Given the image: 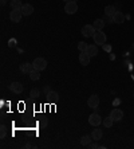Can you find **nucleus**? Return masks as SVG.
<instances>
[{"instance_id":"nucleus-1","label":"nucleus","mask_w":134,"mask_h":149,"mask_svg":"<svg viewBox=\"0 0 134 149\" xmlns=\"http://www.w3.org/2000/svg\"><path fill=\"white\" fill-rule=\"evenodd\" d=\"M93 39H94V43H95L97 46H103L107 40V36L105 35V32H102V30H99V31L94 32Z\"/></svg>"},{"instance_id":"nucleus-2","label":"nucleus","mask_w":134,"mask_h":149,"mask_svg":"<svg viewBox=\"0 0 134 149\" xmlns=\"http://www.w3.org/2000/svg\"><path fill=\"white\" fill-rule=\"evenodd\" d=\"M32 65H34V69L35 70L42 71V70H44L46 67H47V61H46L44 58H36L34 62H32Z\"/></svg>"},{"instance_id":"nucleus-3","label":"nucleus","mask_w":134,"mask_h":149,"mask_svg":"<svg viewBox=\"0 0 134 149\" xmlns=\"http://www.w3.org/2000/svg\"><path fill=\"white\" fill-rule=\"evenodd\" d=\"M22 16H23V12H22L20 8H16V10H12L10 12V19L15 23H19L22 20Z\"/></svg>"},{"instance_id":"nucleus-4","label":"nucleus","mask_w":134,"mask_h":149,"mask_svg":"<svg viewBox=\"0 0 134 149\" xmlns=\"http://www.w3.org/2000/svg\"><path fill=\"white\" fill-rule=\"evenodd\" d=\"M65 11H66V14L74 15L76 11H78V4H76V1H69V3H66Z\"/></svg>"},{"instance_id":"nucleus-5","label":"nucleus","mask_w":134,"mask_h":149,"mask_svg":"<svg viewBox=\"0 0 134 149\" xmlns=\"http://www.w3.org/2000/svg\"><path fill=\"white\" fill-rule=\"evenodd\" d=\"M97 30L94 28L93 24H86L82 27V35L85 36V38H90V36H93L94 32H95Z\"/></svg>"},{"instance_id":"nucleus-6","label":"nucleus","mask_w":134,"mask_h":149,"mask_svg":"<svg viewBox=\"0 0 134 149\" xmlns=\"http://www.w3.org/2000/svg\"><path fill=\"white\" fill-rule=\"evenodd\" d=\"M102 117H101L98 113H93V114L89 117V124L93 125V126H99L101 124H102Z\"/></svg>"},{"instance_id":"nucleus-7","label":"nucleus","mask_w":134,"mask_h":149,"mask_svg":"<svg viewBox=\"0 0 134 149\" xmlns=\"http://www.w3.org/2000/svg\"><path fill=\"white\" fill-rule=\"evenodd\" d=\"M87 105H89V108H98V105H99V97L97 95V94H93L91 97L87 100Z\"/></svg>"},{"instance_id":"nucleus-8","label":"nucleus","mask_w":134,"mask_h":149,"mask_svg":"<svg viewBox=\"0 0 134 149\" xmlns=\"http://www.w3.org/2000/svg\"><path fill=\"white\" fill-rule=\"evenodd\" d=\"M110 117L113 118L114 121H121L124 118V111L121 110V109H113L110 113Z\"/></svg>"},{"instance_id":"nucleus-9","label":"nucleus","mask_w":134,"mask_h":149,"mask_svg":"<svg viewBox=\"0 0 134 149\" xmlns=\"http://www.w3.org/2000/svg\"><path fill=\"white\" fill-rule=\"evenodd\" d=\"M10 90L15 94H20L23 91V85L20 82H12L10 85Z\"/></svg>"},{"instance_id":"nucleus-10","label":"nucleus","mask_w":134,"mask_h":149,"mask_svg":"<svg viewBox=\"0 0 134 149\" xmlns=\"http://www.w3.org/2000/svg\"><path fill=\"white\" fill-rule=\"evenodd\" d=\"M90 58H91V56H90L86 51H82L81 54H79V62L82 63L83 66H87V65H89V63H90Z\"/></svg>"},{"instance_id":"nucleus-11","label":"nucleus","mask_w":134,"mask_h":149,"mask_svg":"<svg viewBox=\"0 0 134 149\" xmlns=\"http://www.w3.org/2000/svg\"><path fill=\"white\" fill-rule=\"evenodd\" d=\"M34 70V65L32 63H28V62H24L20 65V71L24 74H30Z\"/></svg>"},{"instance_id":"nucleus-12","label":"nucleus","mask_w":134,"mask_h":149,"mask_svg":"<svg viewBox=\"0 0 134 149\" xmlns=\"http://www.w3.org/2000/svg\"><path fill=\"white\" fill-rule=\"evenodd\" d=\"M20 10H22L24 16H30V15L34 12V7H32L31 4H23V7H22Z\"/></svg>"},{"instance_id":"nucleus-13","label":"nucleus","mask_w":134,"mask_h":149,"mask_svg":"<svg viewBox=\"0 0 134 149\" xmlns=\"http://www.w3.org/2000/svg\"><path fill=\"white\" fill-rule=\"evenodd\" d=\"M113 19H114V22H115V23H118V24H122V23L125 22V15L122 14L121 11H117V12L114 14Z\"/></svg>"},{"instance_id":"nucleus-14","label":"nucleus","mask_w":134,"mask_h":149,"mask_svg":"<svg viewBox=\"0 0 134 149\" xmlns=\"http://www.w3.org/2000/svg\"><path fill=\"white\" fill-rule=\"evenodd\" d=\"M86 52L89 54L90 56H95L97 54H98V46H97V45H89V46H87Z\"/></svg>"},{"instance_id":"nucleus-15","label":"nucleus","mask_w":134,"mask_h":149,"mask_svg":"<svg viewBox=\"0 0 134 149\" xmlns=\"http://www.w3.org/2000/svg\"><path fill=\"white\" fill-rule=\"evenodd\" d=\"M102 136H103L102 129H94L93 133H91V137H93L94 141H98V140H101V139H102Z\"/></svg>"},{"instance_id":"nucleus-16","label":"nucleus","mask_w":134,"mask_h":149,"mask_svg":"<svg viewBox=\"0 0 134 149\" xmlns=\"http://www.w3.org/2000/svg\"><path fill=\"white\" fill-rule=\"evenodd\" d=\"M105 24H106V23H105V20H103V19H97V20H94V28H95L97 31H99V30H102L103 27H105Z\"/></svg>"},{"instance_id":"nucleus-17","label":"nucleus","mask_w":134,"mask_h":149,"mask_svg":"<svg viewBox=\"0 0 134 149\" xmlns=\"http://www.w3.org/2000/svg\"><path fill=\"white\" fill-rule=\"evenodd\" d=\"M117 12V10H115V7L114 6H107V7H105V15L106 16H114V14Z\"/></svg>"},{"instance_id":"nucleus-18","label":"nucleus","mask_w":134,"mask_h":149,"mask_svg":"<svg viewBox=\"0 0 134 149\" xmlns=\"http://www.w3.org/2000/svg\"><path fill=\"white\" fill-rule=\"evenodd\" d=\"M30 79H32V81H39L40 79V71L39 70H32L31 73H30Z\"/></svg>"},{"instance_id":"nucleus-19","label":"nucleus","mask_w":134,"mask_h":149,"mask_svg":"<svg viewBox=\"0 0 134 149\" xmlns=\"http://www.w3.org/2000/svg\"><path fill=\"white\" fill-rule=\"evenodd\" d=\"M10 6H11V8H12V10H16V8H22V7H23V3H22V0H11Z\"/></svg>"},{"instance_id":"nucleus-20","label":"nucleus","mask_w":134,"mask_h":149,"mask_svg":"<svg viewBox=\"0 0 134 149\" xmlns=\"http://www.w3.org/2000/svg\"><path fill=\"white\" fill-rule=\"evenodd\" d=\"M113 122H114V120L110 117V116H109V117H106L105 120H103L102 124H103V126H105V128H111V126H113Z\"/></svg>"},{"instance_id":"nucleus-21","label":"nucleus","mask_w":134,"mask_h":149,"mask_svg":"<svg viewBox=\"0 0 134 149\" xmlns=\"http://www.w3.org/2000/svg\"><path fill=\"white\" fill-rule=\"evenodd\" d=\"M91 140H93V137L89 136V134H86V136H83L82 139H81V144H82V145H90Z\"/></svg>"},{"instance_id":"nucleus-22","label":"nucleus","mask_w":134,"mask_h":149,"mask_svg":"<svg viewBox=\"0 0 134 149\" xmlns=\"http://www.w3.org/2000/svg\"><path fill=\"white\" fill-rule=\"evenodd\" d=\"M47 97L50 101H58L59 100V94L56 93V91H50V93L47 94Z\"/></svg>"},{"instance_id":"nucleus-23","label":"nucleus","mask_w":134,"mask_h":149,"mask_svg":"<svg viewBox=\"0 0 134 149\" xmlns=\"http://www.w3.org/2000/svg\"><path fill=\"white\" fill-rule=\"evenodd\" d=\"M46 126H47V118L46 117H42L40 120H39L38 121V128H46Z\"/></svg>"},{"instance_id":"nucleus-24","label":"nucleus","mask_w":134,"mask_h":149,"mask_svg":"<svg viewBox=\"0 0 134 149\" xmlns=\"http://www.w3.org/2000/svg\"><path fill=\"white\" fill-rule=\"evenodd\" d=\"M87 46H89V45H87L86 42H79V43H78V50L81 52H82V51H86V50H87Z\"/></svg>"},{"instance_id":"nucleus-25","label":"nucleus","mask_w":134,"mask_h":149,"mask_svg":"<svg viewBox=\"0 0 134 149\" xmlns=\"http://www.w3.org/2000/svg\"><path fill=\"white\" fill-rule=\"evenodd\" d=\"M39 95H40V91H39L38 89H32V90L30 91V97H32V98H38Z\"/></svg>"},{"instance_id":"nucleus-26","label":"nucleus","mask_w":134,"mask_h":149,"mask_svg":"<svg viewBox=\"0 0 134 149\" xmlns=\"http://www.w3.org/2000/svg\"><path fill=\"white\" fill-rule=\"evenodd\" d=\"M6 136H7V126L1 125V128H0V137H1V139H4Z\"/></svg>"},{"instance_id":"nucleus-27","label":"nucleus","mask_w":134,"mask_h":149,"mask_svg":"<svg viewBox=\"0 0 134 149\" xmlns=\"http://www.w3.org/2000/svg\"><path fill=\"white\" fill-rule=\"evenodd\" d=\"M103 49L106 50V51H111V46H109V45H106V43H105V45H103Z\"/></svg>"},{"instance_id":"nucleus-28","label":"nucleus","mask_w":134,"mask_h":149,"mask_svg":"<svg viewBox=\"0 0 134 149\" xmlns=\"http://www.w3.org/2000/svg\"><path fill=\"white\" fill-rule=\"evenodd\" d=\"M50 91H51V90H50V86H46V87H44V93H46V94H48Z\"/></svg>"},{"instance_id":"nucleus-29","label":"nucleus","mask_w":134,"mask_h":149,"mask_svg":"<svg viewBox=\"0 0 134 149\" xmlns=\"http://www.w3.org/2000/svg\"><path fill=\"white\" fill-rule=\"evenodd\" d=\"M90 148H98V145L94 142V144H90Z\"/></svg>"},{"instance_id":"nucleus-30","label":"nucleus","mask_w":134,"mask_h":149,"mask_svg":"<svg viewBox=\"0 0 134 149\" xmlns=\"http://www.w3.org/2000/svg\"><path fill=\"white\" fill-rule=\"evenodd\" d=\"M6 3H7V0H1V6H6Z\"/></svg>"},{"instance_id":"nucleus-31","label":"nucleus","mask_w":134,"mask_h":149,"mask_svg":"<svg viewBox=\"0 0 134 149\" xmlns=\"http://www.w3.org/2000/svg\"><path fill=\"white\" fill-rule=\"evenodd\" d=\"M63 1H65V3H69V1H72V0H63Z\"/></svg>"}]
</instances>
